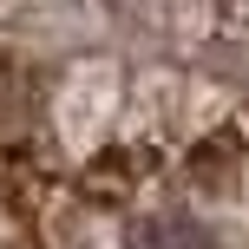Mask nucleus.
<instances>
[{"label":"nucleus","mask_w":249,"mask_h":249,"mask_svg":"<svg viewBox=\"0 0 249 249\" xmlns=\"http://www.w3.org/2000/svg\"><path fill=\"white\" fill-rule=\"evenodd\" d=\"M131 249H210V236L190 216H151V223L131 230Z\"/></svg>","instance_id":"obj_1"}]
</instances>
